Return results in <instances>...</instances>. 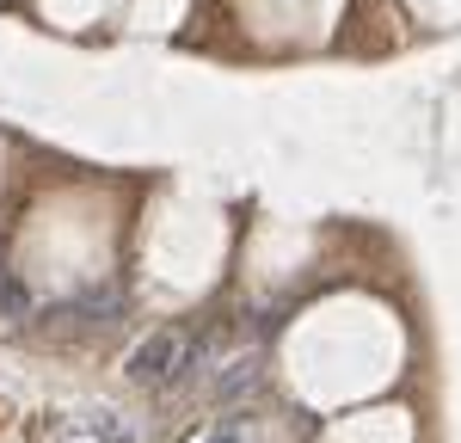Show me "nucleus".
Instances as JSON below:
<instances>
[{"mask_svg":"<svg viewBox=\"0 0 461 443\" xmlns=\"http://www.w3.org/2000/svg\"><path fill=\"white\" fill-rule=\"evenodd\" d=\"M178 345H185V339H178L173 327L167 332H154V339H142V345H136V351H130V382H148V388H160V382H167V375H173V364H178Z\"/></svg>","mask_w":461,"mask_h":443,"instance_id":"1","label":"nucleus"},{"mask_svg":"<svg viewBox=\"0 0 461 443\" xmlns=\"http://www.w3.org/2000/svg\"><path fill=\"white\" fill-rule=\"evenodd\" d=\"M93 431H99L105 443H130V431H123V425H117L111 412H93Z\"/></svg>","mask_w":461,"mask_h":443,"instance_id":"3","label":"nucleus"},{"mask_svg":"<svg viewBox=\"0 0 461 443\" xmlns=\"http://www.w3.org/2000/svg\"><path fill=\"white\" fill-rule=\"evenodd\" d=\"M210 443H240V438H234V431H215V438Z\"/></svg>","mask_w":461,"mask_h":443,"instance_id":"4","label":"nucleus"},{"mask_svg":"<svg viewBox=\"0 0 461 443\" xmlns=\"http://www.w3.org/2000/svg\"><path fill=\"white\" fill-rule=\"evenodd\" d=\"M252 388H258V357H240L234 369H221V382H215L221 401H240V394H252Z\"/></svg>","mask_w":461,"mask_h":443,"instance_id":"2","label":"nucleus"}]
</instances>
